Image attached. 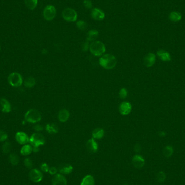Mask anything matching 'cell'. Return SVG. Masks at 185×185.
Here are the masks:
<instances>
[{"mask_svg": "<svg viewBox=\"0 0 185 185\" xmlns=\"http://www.w3.org/2000/svg\"><path fill=\"white\" fill-rule=\"evenodd\" d=\"M99 63L104 69H112L116 66L117 60L115 57L112 54H106L100 58Z\"/></svg>", "mask_w": 185, "mask_h": 185, "instance_id": "cell-1", "label": "cell"}, {"mask_svg": "<svg viewBox=\"0 0 185 185\" xmlns=\"http://www.w3.org/2000/svg\"><path fill=\"white\" fill-rule=\"evenodd\" d=\"M89 50L94 56L100 57L106 52V47L102 42L95 41L92 42L90 44Z\"/></svg>", "mask_w": 185, "mask_h": 185, "instance_id": "cell-2", "label": "cell"}, {"mask_svg": "<svg viewBox=\"0 0 185 185\" xmlns=\"http://www.w3.org/2000/svg\"><path fill=\"white\" fill-rule=\"evenodd\" d=\"M25 118L27 122L35 123L41 121L42 116L41 113L38 110L31 109L25 113Z\"/></svg>", "mask_w": 185, "mask_h": 185, "instance_id": "cell-3", "label": "cell"}, {"mask_svg": "<svg viewBox=\"0 0 185 185\" xmlns=\"http://www.w3.org/2000/svg\"><path fill=\"white\" fill-rule=\"evenodd\" d=\"M29 142L33 147H38L45 144L46 139L44 136L41 133H35L31 135L29 139Z\"/></svg>", "mask_w": 185, "mask_h": 185, "instance_id": "cell-4", "label": "cell"}, {"mask_svg": "<svg viewBox=\"0 0 185 185\" xmlns=\"http://www.w3.org/2000/svg\"><path fill=\"white\" fill-rule=\"evenodd\" d=\"M62 16L63 19L68 22H74L78 18V14L75 10L72 8H67L63 10Z\"/></svg>", "mask_w": 185, "mask_h": 185, "instance_id": "cell-5", "label": "cell"}, {"mask_svg": "<svg viewBox=\"0 0 185 185\" xmlns=\"http://www.w3.org/2000/svg\"><path fill=\"white\" fill-rule=\"evenodd\" d=\"M8 80L10 85L15 87L21 86L23 83L22 76L18 73H11L8 76Z\"/></svg>", "mask_w": 185, "mask_h": 185, "instance_id": "cell-6", "label": "cell"}, {"mask_svg": "<svg viewBox=\"0 0 185 185\" xmlns=\"http://www.w3.org/2000/svg\"><path fill=\"white\" fill-rule=\"evenodd\" d=\"M57 10L55 7L52 5H48L45 7L44 10V16L47 21H51L56 16Z\"/></svg>", "mask_w": 185, "mask_h": 185, "instance_id": "cell-7", "label": "cell"}, {"mask_svg": "<svg viewBox=\"0 0 185 185\" xmlns=\"http://www.w3.org/2000/svg\"><path fill=\"white\" fill-rule=\"evenodd\" d=\"M29 176L32 181L39 182L43 179V174L40 170L37 169L31 170L29 173Z\"/></svg>", "mask_w": 185, "mask_h": 185, "instance_id": "cell-8", "label": "cell"}, {"mask_svg": "<svg viewBox=\"0 0 185 185\" xmlns=\"http://www.w3.org/2000/svg\"><path fill=\"white\" fill-rule=\"evenodd\" d=\"M132 163L136 168L140 169L144 166L145 161L144 158L140 155L136 154L133 157L132 160Z\"/></svg>", "mask_w": 185, "mask_h": 185, "instance_id": "cell-9", "label": "cell"}, {"mask_svg": "<svg viewBox=\"0 0 185 185\" xmlns=\"http://www.w3.org/2000/svg\"><path fill=\"white\" fill-rule=\"evenodd\" d=\"M52 185H67V180L62 174H57L52 179Z\"/></svg>", "mask_w": 185, "mask_h": 185, "instance_id": "cell-10", "label": "cell"}, {"mask_svg": "<svg viewBox=\"0 0 185 185\" xmlns=\"http://www.w3.org/2000/svg\"><path fill=\"white\" fill-rule=\"evenodd\" d=\"M132 109V105L128 102H123L120 104L119 108L120 113L123 115H128L131 112Z\"/></svg>", "mask_w": 185, "mask_h": 185, "instance_id": "cell-11", "label": "cell"}, {"mask_svg": "<svg viewBox=\"0 0 185 185\" xmlns=\"http://www.w3.org/2000/svg\"><path fill=\"white\" fill-rule=\"evenodd\" d=\"M156 57L154 53H149L147 54L144 59V64L147 67H151L155 62Z\"/></svg>", "mask_w": 185, "mask_h": 185, "instance_id": "cell-12", "label": "cell"}, {"mask_svg": "<svg viewBox=\"0 0 185 185\" xmlns=\"http://www.w3.org/2000/svg\"><path fill=\"white\" fill-rule=\"evenodd\" d=\"M16 141L21 144H26L29 142L28 136L23 132H17L15 135Z\"/></svg>", "mask_w": 185, "mask_h": 185, "instance_id": "cell-13", "label": "cell"}, {"mask_svg": "<svg viewBox=\"0 0 185 185\" xmlns=\"http://www.w3.org/2000/svg\"><path fill=\"white\" fill-rule=\"evenodd\" d=\"M91 16L93 19L97 21H102L104 19L105 14L102 10L94 8L91 10Z\"/></svg>", "mask_w": 185, "mask_h": 185, "instance_id": "cell-14", "label": "cell"}, {"mask_svg": "<svg viewBox=\"0 0 185 185\" xmlns=\"http://www.w3.org/2000/svg\"><path fill=\"white\" fill-rule=\"evenodd\" d=\"M86 147L89 152L91 153H95L98 150V144L94 139H91L87 142Z\"/></svg>", "mask_w": 185, "mask_h": 185, "instance_id": "cell-15", "label": "cell"}, {"mask_svg": "<svg viewBox=\"0 0 185 185\" xmlns=\"http://www.w3.org/2000/svg\"><path fill=\"white\" fill-rule=\"evenodd\" d=\"M57 169L58 172H59L60 174L63 175H68L72 172L73 167L70 164L64 163L61 165Z\"/></svg>", "mask_w": 185, "mask_h": 185, "instance_id": "cell-16", "label": "cell"}, {"mask_svg": "<svg viewBox=\"0 0 185 185\" xmlns=\"http://www.w3.org/2000/svg\"><path fill=\"white\" fill-rule=\"evenodd\" d=\"M1 110L4 113H9L12 110L11 104L9 101L5 99H1L0 100Z\"/></svg>", "mask_w": 185, "mask_h": 185, "instance_id": "cell-17", "label": "cell"}, {"mask_svg": "<svg viewBox=\"0 0 185 185\" xmlns=\"http://www.w3.org/2000/svg\"><path fill=\"white\" fill-rule=\"evenodd\" d=\"M70 113L69 111L66 109L60 110L58 114V119L60 122L65 123L69 119Z\"/></svg>", "mask_w": 185, "mask_h": 185, "instance_id": "cell-18", "label": "cell"}, {"mask_svg": "<svg viewBox=\"0 0 185 185\" xmlns=\"http://www.w3.org/2000/svg\"><path fill=\"white\" fill-rule=\"evenodd\" d=\"M157 55L161 60L165 62H168L171 60L170 53L165 50L160 49L157 52Z\"/></svg>", "mask_w": 185, "mask_h": 185, "instance_id": "cell-19", "label": "cell"}, {"mask_svg": "<svg viewBox=\"0 0 185 185\" xmlns=\"http://www.w3.org/2000/svg\"><path fill=\"white\" fill-rule=\"evenodd\" d=\"M104 135V131L103 129L96 128L93 130L92 132V136L94 139H101Z\"/></svg>", "mask_w": 185, "mask_h": 185, "instance_id": "cell-20", "label": "cell"}, {"mask_svg": "<svg viewBox=\"0 0 185 185\" xmlns=\"http://www.w3.org/2000/svg\"><path fill=\"white\" fill-rule=\"evenodd\" d=\"M95 179L93 176L91 175H87L85 176L82 180L80 185H94Z\"/></svg>", "mask_w": 185, "mask_h": 185, "instance_id": "cell-21", "label": "cell"}, {"mask_svg": "<svg viewBox=\"0 0 185 185\" xmlns=\"http://www.w3.org/2000/svg\"><path fill=\"white\" fill-rule=\"evenodd\" d=\"M169 19L172 22H179L182 19V15L178 12H172L170 13Z\"/></svg>", "mask_w": 185, "mask_h": 185, "instance_id": "cell-22", "label": "cell"}, {"mask_svg": "<svg viewBox=\"0 0 185 185\" xmlns=\"http://www.w3.org/2000/svg\"><path fill=\"white\" fill-rule=\"evenodd\" d=\"M99 36V32L96 30H91L90 31H89L87 33V41H95V40L97 38V37Z\"/></svg>", "mask_w": 185, "mask_h": 185, "instance_id": "cell-23", "label": "cell"}, {"mask_svg": "<svg viewBox=\"0 0 185 185\" xmlns=\"http://www.w3.org/2000/svg\"><path fill=\"white\" fill-rule=\"evenodd\" d=\"M46 129L48 133L50 134H56L59 132V128L54 123L47 125L46 127Z\"/></svg>", "mask_w": 185, "mask_h": 185, "instance_id": "cell-24", "label": "cell"}, {"mask_svg": "<svg viewBox=\"0 0 185 185\" xmlns=\"http://www.w3.org/2000/svg\"><path fill=\"white\" fill-rule=\"evenodd\" d=\"M33 151V148L31 147V145L25 144L21 149V153L23 155L26 156V155H28L29 154H31Z\"/></svg>", "mask_w": 185, "mask_h": 185, "instance_id": "cell-25", "label": "cell"}, {"mask_svg": "<svg viewBox=\"0 0 185 185\" xmlns=\"http://www.w3.org/2000/svg\"><path fill=\"white\" fill-rule=\"evenodd\" d=\"M36 84L35 79L33 77H28L24 81V85L27 88H31Z\"/></svg>", "mask_w": 185, "mask_h": 185, "instance_id": "cell-26", "label": "cell"}, {"mask_svg": "<svg viewBox=\"0 0 185 185\" xmlns=\"http://www.w3.org/2000/svg\"><path fill=\"white\" fill-rule=\"evenodd\" d=\"M173 152H174V150L172 146H170V145L167 146L163 149V155L166 157H172V155L173 154Z\"/></svg>", "mask_w": 185, "mask_h": 185, "instance_id": "cell-27", "label": "cell"}, {"mask_svg": "<svg viewBox=\"0 0 185 185\" xmlns=\"http://www.w3.org/2000/svg\"><path fill=\"white\" fill-rule=\"evenodd\" d=\"M25 4L29 9L34 10L37 6L38 0H25Z\"/></svg>", "mask_w": 185, "mask_h": 185, "instance_id": "cell-28", "label": "cell"}, {"mask_svg": "<svg viewBox=\"0 0 185 185\" xmlns=\"http://www.w3.org/2000/svg\"><path fill=\"white\" fill-rule=\"evenodd\" d=\"M157 179L158 182H161V183L165 182V180L166 179V174L163 171H160L157 174Z\"/></svg>", "mask_w": 185, "mask_h": 185, "instance_id": "cell-29", "label": "cell"}, {"mask_svg": "<svg viewBox=\"0 0 185 185\" xmlns=\"http://www.w3.org/2000/svg\"><path fill=\"white\" fill-rule=\"evenodd\" d=\"M10 161L13 165H16L19 163V157L16 154H10L9 157Z\"/></svg>", "mask_w": 185, "mask_h": 185, "instance_id": "cell-30", "label": "cell"}, {"mask_svg": "<svg viewBox=\"0 0 185 185\" xmlns=\"http://www.w3.org/2000/svg\"><path fill=\"white\" fill-rule=\"evenodd\" d=\"M76 26L78 29L81 30H85L87 27V24L84 21H78L76 22Z\"/></svg>", "mask_w": 185, "mask_h": 185, "instance_id": "cell-31", "label": "cell"}, {"mask_svg": "<svg viewBox=\"0 0 185 185\" xmlns=\"http://www.w3.org/2000/svg\"><path fill=\"white\" fill-rule=\"evenodd\" d=\"M11 149H12V145L10 142H6L3 144V147H2V151H3V153L6 154L10 152Z\"/></svg>", "mask_w": 185, "mask_h": 185, "instance_id": "cell-32", "label": "cell"}, {"mask_svg": "<svg viewBox=\"0 0 185 185\" xmlns=\"http://www.w3.org/2000/svg\"><path fill=\"white\" fill-rule=\"evenodd\" d=\"M128 95V91L125 88H121L119 91V96L121 99H124L127 97Z\"/></svg>", "mask_w": 185, "mask_h": 185, "instance_id": "cell-33", "label": "cell"}, {"mask_svg": "<svg viewBox=\"0 0 185 185\" xmlns=\"http://www.w3.org/2000/svg\"><path fill=\"white\" fill-rule=\"evenodd\" d=\"M24 163L26 167H27L28 169H31L33 167V162L29 158H26L25 159Z\"/></svg>", "mask_w": 185, "mask_h": 185, "instance_id": "cell-34", "label": "cell"}, {"mask_svg": "<svg viewBox=\"0 0 185 185\" xmlns=\"http://www.w3.org/2000/svg\"><path fill=\"white\" fill-rule=\"evenodd\" d=\"M8 138V135L6 133L2 131H0V142H3L6 140Z\"/></svg>", "mask_w": 185, "mask_h": 185, "instance_id": "cell-35", "label": "cell"}, {"mask_svg": "<svg viewBox=\"0 0 185 185\" xmlns=\"http://www.w3.org/2000/svg\"><path fill=\"white\" fill-rule=\"evenodd\" d=\"M83 5L87 9H91L93 7V3L91 0H84Z\"/></svg>", "mask_w": 185, "mask_h": 185, "instance_id": "cell-36", "label": "cell"}, {"mask_svg": "<svg viewBox=\"0 0 185 185\" xmlns=\"http://www.w3.org/2000/svg\"><path fill=\"white\" fill-rule=\"evenodd\" d=\"M57 172H58V169L56 168L55 167H50V168H49V171H48V172L50 174L53 175V176H55V175H56L57 174Z\"/></svg>", "mask_w": 185, "mask_h": 185, "instance_id": "cell-37", "label": "cell"}, {"mask_svg": "<svg viewBox=\"0 0 185 185\" xmlns=\"http://www.w3.org/2000/svg\"><path fill=\"white\" fill-rule=\"evenodd\" d=\"M49 167L47 165V163H42L41 165V169L44 172H48L49 170Z\"/></svg>", "mask_w": 185, "mask_h": 185, "instance_id": "cell-38", "label": "cell"}, {"mask_svg": "<svg viewBox=\"0 0 185 185\" xmlns=\"http://www.w3.org/2000/svg\"><path fill=\"white\" fill-rule=\"evenodd\" d=\"M90 45L89 44V42L87 41L84 42L82 45V50L83 52H87L88 49H89Z\"/></svg>", "mask_w": 185, "mask_h": 185, "instance_id": "cell-39", "label": "cell"}, {"mask_svg": "<svg viewBox=\"0 0 185 185\" xmlns=\"http://www.w3.org/2000/svg\"><path fill=\"white\" fill-rule=\"evenodd\" d=\"M33 128L34 129L35 131H37V132H40L42 131L43 129H44V127L41 125H39V124H37L36 125H35L33 127Z\"/></svg>", "mask_w": 185, "mask_h": 185, "instance_id": "cell-40", "label": "cell"}, {"mask_svg": "<svg viewBox=\"0 0 185 185\" xmlns=\"http://www.w3.org/2000/svg\"><path fill=\"white\" fill-rule=\"evenodd\" d=\"M141 146L139 144H136L135 146V147H134V151H135V152L139 153V152H140L141 151Z\"/></svg>", "mask_w": 185, "mask_h": 185, "instance_id": "cell-41", "label": "cell"}, {"mask_svg": "<svg viewBox=\"0 0 185 185\" xmlns=\"http://www.w3.org/2000/svg\"><path fill=\"white\" fill-rule=\"evenodd\" d=\"M39 147H34L33 148V152H34L35 153H36V152H38V151H39Z\"/></svg>", "mask_w": 185, "mask_h": 185, "instance_id": "cell-42", "label": "cell"}, {"mask_svg": "<svg viewBox=\"0 0 185 185\" xmlns=\"http://www.w3.org/2000/svg\"><path fill=\"white\" fill-rule=\"evenodd\" d=\"M159 136H165V135H166V133L165 132H163V131H162V132H159Z\"/></svg>", "mask_w": 185, "mask_h": 185, "instance_id": "cell-43", "label": "cell"}, {"mask_svg": "<svg viewBox=\"0 0 185 185\" xmlns=\"http://www.w3.org/2000/svg\"><path fill=\"white\" fill-rule=\"evenodd\" d=\"M47 53V51L46 49H43L42 50V54H46Z\"/></svg>", "mask_w": 185, "mask_h": 185, "instance_id": "cell-44", "label": "cell"}, {"mask_svg": "<svg viewBox=\"0 0 185 185\" xmlns=\"http://www.w3.org/2000/svg\"><path fill=\"white\" fill-rule=\"evenodd\" d=\"M0 49H1V47H0Z\"/></svg>", "mask_w": 185, "mask_h": 185, "instance_id": "cell-45", "label": "cell"}]
</instances>
